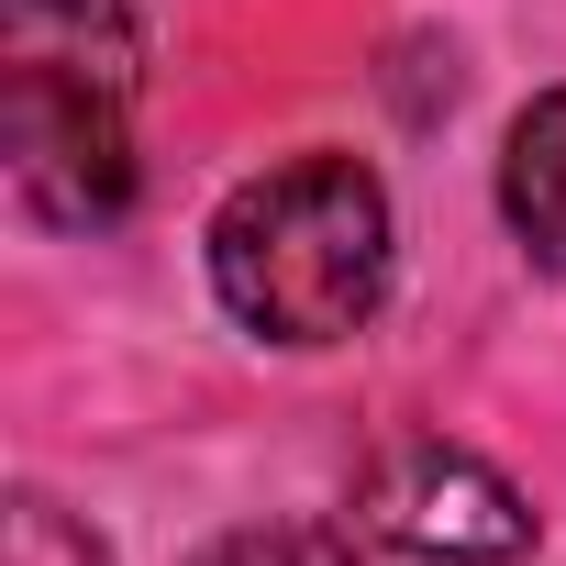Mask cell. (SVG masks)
Wrapping results in <instances>:
<instances>
[{"mask_svg": "<svg viewBox=\"0 0 566 566\" xmlns=\"http://www.w3.org/2000/svg\"><path fill=\"white\" fill-rule=\"evenodd\" d=\"M189 566H356V544L323 533V522H244V533L200 544Z\"/></svg>", "mask_w": 566, "mask_h": 566, "instance_id": "5b68a950", "label": "cell"}, {"mask_svg": "<svg viewBox=\"0 0 566 566\" xmlns=\"http://www.w3.org/2000/svg\"><path fill=\"white\" fill-rule=\"evenodd\" d=\"M211 290L266 345H345L389 301V189L356 156H290L211 211Z\"/></svg>", "mask_w": 566, "mask_h": 566, "instance_id": "7a4b0ae2", "label": "cell"}, {"mask_svg": "<svg viewBox=\"0 0 566 566\" xmlns=\"http://www.w3.org/2000/svg\"><path fill=\"white\" fill-rule=\"evenodd\" d=\"M356 522L422 566H511L533 555V500L467 444H389L356 489Z\"/></svg>", "mask_w": 566, "mask_h": 566, "instance_id": "3957f363", "label": "cell"}, {"mask_svg": "<svg viewBox=\"0 0 566 566\" xmlns=\"http://www.w3.org/2000/svg\"><path fill=\"white\" fill-rule=\"evenodd\" d=\"M0 566H112L101 555V533H78L56 500H12V555Z\"/></svg>", "mask_w": 566, "mask_h": 566, "instance_id": "8992f818", "label": "cell"}, {"mask_svg": "<svg viewBox=\"0 0 566 566\" xmlns=\"http://www.w3.org/2000/svg\"><path fill=\"white\" fill-rule=\"evenodd\" d=\"M500 211H511L522 255L566 277V90H544L511 123V145H500Z\"/></svg>", "mask_w": 566, "mask_h": 566, "instance_id": "277c9868", "label": "cell"}, {"mask_svg": "<svg viewBox=\"0 0 566 566\" xmlns=\"http://www.w3.org/2000/svg\"><path fill=\"white\" fill-rule=\"evenodd\" d=\"M134 78L145 34L123 0H12L0 23V145L12 189L56 233H101L134 200Z\"/></svg>", "mask_w": 566, "mask_h": 566, "instance_id": "6da1fadb", "label": "cell"}]
</instances>
